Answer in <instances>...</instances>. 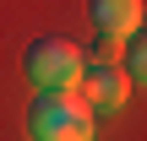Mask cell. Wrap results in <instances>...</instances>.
<instances>
[{
    "mask_svg": "<svg viewBox=\"0 0 147 141\" xmlns=\"http://www.w3.org/2000/svg\"><path fill=\"white\" fill-rule=\"evenodd\" d=\"M27 136L38 141H87L93 136V103L76 87H38L27 109Z\"/></svg>",
    "mask_w": 147,
    "mask_h": 141,
    "instance_id": "1",
    "label": "cell"
},
{
    "mask_svg": "<svg viewBox=\"0 0 147 141\" xmlns=\"http://www.w3.org/2000/svg\"><path fill=\"white\" fill-rule=\"evenodd\" d=\"M22 71L33 87H76L82 76V49L71 38H33L22 54Z\"/></svg>",
    "mask_w": 147,
    "mask_h": 141,
    "instance_id": "2",
    "label": "cell"
},
{
    "mask_svg": "<svg viewBox=\"0 0 147 141\" xmlns=\"http://www.w3.org/2000/svg\"><path fill=\"white\" fill-rule=\"evenodd\" d=\"M120 54H125V38L98 27V33H93V60H120Z\"/></svg>",
    "mask_w": 147,
    "mask_h": 141,
    "instance_id": "6",
    "label": "cell"
},
{
    "mask_svg": "<svg viewBox=\"0 0 147 141\" xmlns=\"http://www.w3.org/2000/svg\"><path fill=\"white\" fill-rule=\"evenodd\" d=\"M87 11L104 33H120V38L142 27V0H87Z\"/></svg>",
    "mask_w": 147,
    "mask_h": 141,
    "instance_id": "4",
    "label": "cell"
},
{
    "mask_svg": "<svg viewBox=\"0 0 147 141\" xmlns=\"http://www.w3.org/2000/svg\"><path fill=\"white\" fill-rule=\"evenodd\" d=\"M76 92H82L93 109H120V103L131 98V76H125L120 60H82Z\"/></svg>",
    "mask_w": 147,
    "mask_h": 141,
    "instance_id": "3",
    "label": "cell"
},
{
    "mask_svg": "<svg viewBox=\"0 0 147 141\" xmlns=\"http://www.w3.org/2000/svg\"><path fill=\"white\" fill-rule=\"evenodd\" d=\"M120 65H125V76H131L136 87H147V27L125 33V54H120Z\"/></svg>",
    "mask_w": 147,
    "mask_h": 141,
    "instance_id": "5",
    "label": "cell"
}]
</instances>
